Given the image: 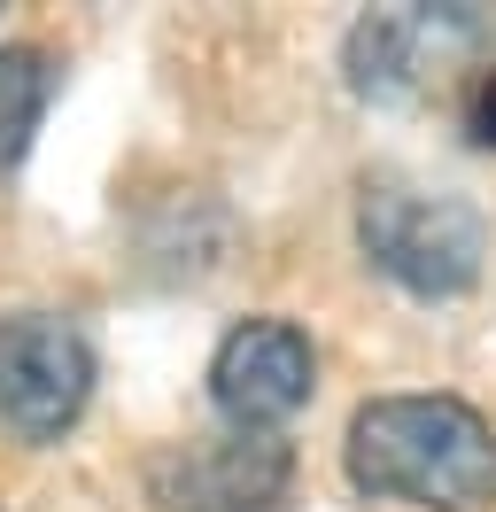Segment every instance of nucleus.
<instances>
[{
  "mask_svg": "<svg viewBox=\"0 0 496 512\" xmlns=\"http://www.w3.org/2000/svg\"><path fill=\"white\" fill-rule=\"evenodd\" d=\"M295 481V450L279 435H217V443H179L148 466L155 505L171 512H272Z\"/></svg>",
  "mask_w": 496,
  "mask_h": 512,
  "instance_id": "obj_5",
  "label": "nucleus"
},
{
  "mask_svg": "<svg viewBox=\"0 0 496 512\" xmlns=\"http://www.w3.org/2000/svg\"><path fill=\"white\" fill-rule=\"evenodd\" d=\"M310 388H318V350H310L303 326H287V319L233 326L210 357V404L241 435H264L279 419H295L310 404Z\"/></svg>",
  "mask_w": 496,
  "mask_h": 512,
  "instance_id": "obj_4",
  "label": "nucleus"
},
{
  "mask_svg": "<svg viewBox=\"0 0 496 512\" xmlns=\"http://www.w3.org/2000/svg\"><path fill=\"white\" fill-rule=\"evenodd\" d=\"M357 249H365L396 288L442 303V295H465L481 280L489 225L450 187L403 179V171H372L365 187H357Z\"/></svg>",
  "mask_w": 496,
  "mask_h": 512,
  "instance_id": "obj_2",
  "label": "nucleus"
},
{
  "mask_svg": "<svg viewBox=\"0 0 496 512\" xmlns=\"http://www.w3.org/2000/svg\"><path fill=\"white\" fill-rule=\"evenodd\" d=\"M47 94H55V63H47V47H0V179L24 163L31 132L47 117Z\"/></svg>",
  "mask_w": 496,
  "mask_h": 512,
  "instance_id": "obj_6",
  "label": "nucleus"
},
{
  "mask_svg": "<svg viewBox=\"0 0 496 512\" xmlns=\"http://www.w3.org/2000/svg\"><path fill=\"white\" fill-rule=\"evenodd\" d=\"M458 125H465V140L496 148V63H481V70L458 86Z\"/></svg>",
  "mask_w": 496,
  "mask_h": 512,
  "instance_id": "obj_7",
  "label": "nucleus"
},
{
  "mask_svg": "<svg viewBox=\"0 0 496 512\" xmlns=\"http://www.w3.org/2000/svg\"><path fill=\"white\" fill-rule=\"evenodd\" d=\"M93 396V342L62 311L0 319V427L16 443H55Z\"/></svg>",
  "mask_w": 496,
  "mask_h": 512,
  "instance_id": "obj_3",
  "label": "nucleus"
},
{
  "mask_svg": "<svg viewBox=\"0 0 496 512\" xmlns=\"http://www.w3.org/2000/svg\"><path fill=\"white\" fill-rule=\"evenodd\" d=\"M349 481L419 512H473L496 497V427L458 396H372L349 419Z\"/></svg>",
  "mask_w": 496,
  "mask_h": 512,
  "instance_id": "obj_1",
  "label": "nucleus"
}]
</instances>
